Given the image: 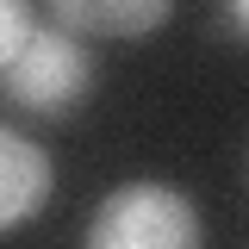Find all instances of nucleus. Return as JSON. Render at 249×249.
I'll list each match as a JSON object with an SVG mask.
<instances>
[{
	"label": "nucleus",
	"instance_id": "f257e3e1",
	"mask_svg": "<svg viewBox=\"0 0 249 249\" xmlns=\"http://www.w3.org/2000/svg\"><path fill=\"white\" fill-rule=\"evenodd\" d=\"M93 88V50L75 37V31L37 19V31L25 37V50L0 69V100L19 106V112H37V119H69L88 106Z\"/></svg>",
	"mask_w": 249,
	"mask_h": 249
},
{
	"label": "nucleus",
	"instance_id": "f03ea898",
	"mask_svg": "<svg viewBox=\"0 0 249 249\" xmlns=\"http://www.w3.org/2000/svg\"><path fill=\"white\" fill-rule=\"evenodd\" d=\"M199 212L168 181H124L88 218V249H199Z\"/></svg>",
	"mask_w": 249,
	"mask_h": 249
},
{
	"label": "nucleus",
	"instance_id": "7ed1b4c3",
	"mask_svg": "<svg viewBox=\"0 0 249 249\" xmlns=\"http://www.w3.org/2000/svg\"><path fill=\"white\" fill-rule=\"evenodd\" d=\"M50 156L31 143L25 131H13V124H0V231H19L25 218L44 212V199H50Z\"/></svg>",
	"mask_w": 249,
	"mask_h": 249
},
{
	"label": "nucleus",
	"instance_id": "20e7f679",
	"mask_svg": "<svg viewBox=\"0 0 249 249\" xmlns=\"http://www.w3.org/2000/svg\"><path fill=\"white\" fill-rule=\"evenodd\" d=\"M44 19L75 31V37H137V31L162 25L168 6L162 0H56Z\"/></svg>",
	"mask_w": 249,
	"mask_h": 249
},
{
	"label": "nucleus",
	"instance_id": "39448f33",
	"mask_svg": "<svg viewBox=\"0 0 249 249\" xmlns=\"http://www.w3.org/2000/svg\"><path fill=\"white\" fill-rule=\"evenodd\" d=\"M37 31V13H31L25 0H0V69L25 50V37Z\"/></svg>",
	"mask_w": 249,
	"mask_h": 249
},
{
	"label": "nucleus",
	"instance_id": "423d86ee",
	"mask_svg": "<svg viewBox=\"0 0 249 249\" xmlns=\"http://www.w3.org/2000/svg\"><path fill=\"white\" fill-rule=\"evenodd\" d=\"M231 19H237V25L249 31V0H237V6H231Z\"/></svg>",
	"mask_w": 249,
	"mask_h": 249
}]
</instances>
